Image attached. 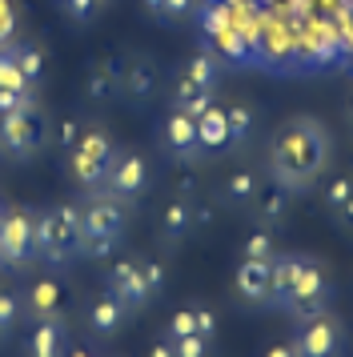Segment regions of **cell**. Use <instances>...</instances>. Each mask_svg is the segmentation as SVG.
Returning a JSON list of instances; mask_svg holds the SVG:
<instances>
[{"label":"cell","instance_id":"6da1fadb","mask_svg":"<svg viewBox=\"0 0 353 357\" xmlns=\"http://www.w3.org/2000/svg\"><path fill=\"white\" fill-rule=\"evenodd\" d=\"M329 157H333V141L317 116H289L269 145V181L293 197L309 193L325 177Z\"/></svg>","mask_w":353,"mask_h":357},{"label":"cell","instance_id":"7a4b0ae2","mask_svg":"<svg viewBox=\"0 0 353 357\" xmlns=\"http://www.w3.org/2000/svg\"><path fill=\"white\" fill-rule=\"evenodd\" d=\"M80 221H84V205L61 201L52 209L36 213L32 221V253L45 265H68L80 257Z\"/></svg>","mask_w":353,"mask_h":357},{"label":"cell","instance_id":"3957f363","mask_svg":"<svg viewBox=\"0 0 353 357\" xmlns=\"http://www.w3.org/2000/svg\"><path fill=\"white\" fill-rule=\"evenodd\" d=\"M333 301V281L325 273L313 253H293V277H289V297L281 313H289L293 321H305V317H317L325 313Z\"/></svg>","mask_w":353,"mask_h":357},{"label":"cell","instance_id":"277c9868","mask_svg":"<svg viewBox=\"0 0 353 357\" xmlns=\"http://www.w3.org/2000/svg\"><path fill=\"white\" fill-rule=\"evenodd\" d=\"M128 229V205L112 201V197H93L84 205V221H80V257L100 261L109 257L117 245L125 241Z\"/></svg>","mask_w":353,"mask_h":357},{"label":"cell","instance_id":"5b68a950","mask_svg":"<svg viewBox=\"0 0 353 357\" xmlns=\"http://www.w3.org/2000/svg\"><path fill=\"white\" fill-rule=\"evenodd\" d=\"M64 157H68V177L77 181L80 189L100 193V189H105V173H109L117 149H112V141H109L105 129H84L80 141H77V149L64 153Z\"/></svg>","mask_w":353,"mask_h":357},{"label":"cell","instance_id":"8992f818","mask_svg":"<svg viewBox=\"0 0 353 357\" xmlns=\"http://www.w3.org/2000/svg\"><path fill=\"white\" fill-rule=\"evenodd\" d=\"M289 349L293 357H345V325L329 309L317 317H305L293 325Z\"/></svg>","mask_w":353,"mask_h":357},{"label":"cell","instance_id":"52a82bcc","mask_svg":"<svg viewBox=\"0 0 353 357\" xmlns=\"http://www.w3.org/2000/svg\"><path fill=\"white\" fill-rule=\"evenodd\" d=\"M205 217H209V209H205V205H197V197H185V193L169 197V201L160 205V213H157V237H160V245H165V249L185 245L197 229L205 225Z\"/></svg>","mask_w":353,"mask_h":357},{"label":"cell","instance_id":"ba28073f","mask_svg":"<svg viewBox=\"0 0 353 357\" xmlns=\"http://www.w3.org/2000/svg\"><path fill=\"white\" fill-rule=\"evenodd\" d=\"M144 189H149V161H144V153L121 149L112 157L109 173H105V189L100 193L112 197V201H121V205H133Z\"/></svg>","mask_w":353,"mask_h":357},{"label":"cell","instance_id":"9c48e42d","mask_svg":"<svg viewBox=\"0 0 353 357\" xmlns=\"http://www.w3.org/2000/svg\"><path fill=\"white\" fill-rule=\"evenodd\" d=\"M45 141V125L36 109H13V113H0V153L13 157V161H29L36 157V149Z\"/></svg>","mask_w":353,"mask_h":357},{"label":"cell","instance_id":"30bf717a","mask_svg":"<svg viewBox=\"0 0 353 357\" xmlns=\"http://www.w3.org/2000/svg\"><path fill=\"white\" fill-rule=\"evenodd\" d=\"M32 221H36V213L29 209H8L0 217V261L8 269H24L29 261H36V253H32Z\"/></svg>","mask_w":353,"mask_h":357},{"label":"cell","instance_id":"8fae6325","mask_svg":"<svg viewBox=\"0 0 353 357\" xmlns=\"http://www.w3.org/2000/svg\"><path fill=\"white\" fill-rule=\"evenodd\" d=\"M105 289L128 309V313H141V309L153 305V293L144 285V273H141V261L137 257H121L109 265V273H105Z\"/></svg>","mask_w":353,"mask_h":357},{"label":"cell","instance_id":"7c38bea8","mask_svg":"<svg viewBox=\"0 0 353 357\" xmlns=\"http://www.w3.org/2000/svg\"><path fill=\"white\" fill-rule=\"evenodd\" d=\"M160 145H165V153L181 165H197L205 157L201 145H197V116L185 113L181 105H173V109L165 113V121H160Z\"/></svg>","mask_w":353,"mask_h":357},{"label":"cell","instance_id":"4fadbf2b","mask_svg":"<svg viewBox=\"0 0 353 357\" xmlns=\"http://www.w3.org/2000/svg\"><path fill=\"white\" fill-rule=\"evenodd\" d=\"M233 289L245 305L269 309L273 305V261H237Z\"/></svg>","mask_w":353,"mask_h":357},{"label":"cell","instance_id":"5bb4252c","mask_svg":"<svg viewBox=\"0 0 353 357\" xmlns=\"http://www.w3.org/2000/svg\"><path fill=\"white\" fill-rule=\"evenodd\" d=\"M249 217H253V225H261V229H285V221H289V213H293V193L289 189H281V185H273V181H265L261 189H257V197H253V205H249Z\"/></svg>","mask_w":353,"mask_h":357},{"label":"cell","instance_id":"9a60e30c","mask_svg":"<svg viewBox=\"0 0 353 357\" xmlns=\"http://www.w3.org/2000/svg\"><path fill=\"white\" fill-rule=\"evenodd\" d=\"M133 317L117 297H112L109 289L105 293H96L93 301L84 305V329L93 333V337H100V341H109V337H117L121 329H125V321Z\"/></svg>","mask_w":353,"mask_h":357},{"label":"cell","instance_id":"2e32d148","mask_svg":"<svg viewBox=\"0 0 353 357\" xmlns=\"http://www.w3.org/2000/svg\"><path fill=\"white\" fill-rule=\"evenodd\" d=\"M160 89V68L153 56H133L125 61V77H121V97L128 105H144V100H153Z\"/></svg>","mask_w":353,"mask_h":357},{"label":"cell","instance_id":"e0dca14e","mask_svg":"<svg viewBox=\"0 0 353 357\" xmlns=\"http://www.w3.org/2000/svg\"><path fill=\"white\" fill-rule=\"evenodd\" d=\"M68 354V329L61 317H45L29 329L24 337V357H64Z\"/></svg>","mask_w":353,"mask_h":357},{"label":"cell","instance_id":"ac0fdd59","mask_svg":"<svg viewBox=\"0 0 353 357\" xmlns=\"http://www.w3.org/2000/svg\"><path fill=\"white\" fill-rule=\"evenodd\" d=\"M261 185H265V177L257 169H249V165H241V169H229L225 173V181L217 185V197H221V205H229V209H249Z\"/></svg>","mask_w":353,"mask_h":357},{"label":"cell","instance_id":"d6986e66","mask_svg":"<svg viewBox=\"0 0 353 357\" xmlns=\"http://www.w3.org/2000/svg\"><path fill=\"white\" fill-rule=\"evenodd\" d=\"M61 301H64V289L57 277H40V281H32L24 297H20V305L29 313L32 321H45V317H61Z\"/></svg>","mask_w":353,"mask_h":357},{"label":"cell","instance_id":"ffe728a7","mask_svg":"<svg viewBox=\"0 0 353 357\" xmlns=\"http://www.w3.org/2000/svg\"><path fill=\"white\" fill-rule=\"evenodd\" d=\"M225 125H229V145L245 149L261 129V116H257L253 100H229L225 105Z\"/></svg>","mask_w":353,"mask_h":357},{"label":"cell","instance_id":"44dd1931","mask_svg":"<svg viewBox=\"0 0 353 357\" xmlns=\"http://www.w3.org/2000/svg\"><path fill=\"white\" fill-rule=\"evenodd\" d=\"M197 145H201V153H221V149H229V125H225V105H209L205 113H197Z\"/></svg>","mask_w":353,"mask_h":357},{"label":"cell","instance_id":"7402d4cb","mask_svg":"<svg viewBox=\"0 0 353 357\" xmlns=\"http://www.w3.org/2000/svg\"><path fill=\"white\" fill-rule=\"evenodd\" d=\"M121 77H125V56H105L89 68V97L112 100L121 97Z\"/></svg>","mask_w":353,"mask_h":357},{"label":"cell","instance_id":"603a6c76","mask_svg":"<svg viewBox=\"0 0 353 357\" xmlns=\"http://www.w3.org/2000/svg\"><path fill=\"white\" fill-rule=\"evenodd\" d=\"M241 261H273L281 249H277V233L273 229H261V225H253L245 237H241Z\"/></svg>","mask_w":353,"mask_h":357},{"label":"cell","instance_id":"cb8c5ba5","mask_svg":"<svg viewBox=\"0 0 353 357\" xmlns=\"http://www.w3.org/2000/svg\"><path fill=\"white\" fill-rule=\"evenodd\" d=\"M13 56H16V65H20V73H24V81L36 89L40 73H45V49H40V45H32V40H16Z\"/></svg>","mask_w":353,"mask_h":357},{"label":"cell","instance_id":"d4e9b609","mask_svg":"<svg viewBox=\"0 0 353 357\" xmlns=\"http://www.w3.org/2000/svg\"><path fill=\"white\" fill-rule=\"evenodd\" d=\"M80 132H84V125H80L77 116H57L52 125H48V145L61 149V153H73L80 141Z\"/></svg>","mask_w":353,"mask_h":357},{"label":"cell","instance_id":"484cf974","mask_svg":"<svg viewBox=\"0 0 353 357\" xmlns=\"http://www.w3.org/2000/svg\"><path fill=\"white\" fill-rule=\"evenodd\" d=\"M0 93H36V89L24 81V73L16 65L13 49H0Z\"/></svg>","mask_w":353,"mask_h":357},{"label":"cell","instance_id":"4316f807","mask_svg":"<svg viewBox=\"0 0 353 357\" xmlns=\"http://www.w3.org/2000/svg\"><path fill=\"white\" fill-rule=\"evenodd\" d=\"M353 197V173H333V177L325 181V193H321V201H325V209H329V217H333L345 201Z\"/></svg>","mask_w":353,"mask_h":357},{"label":"cell","instance_id":"83f0119b","mask_svg":"<svg viewBox=\"0 0 353 357\" xmlns=\"http://www.w3.org/2000/svg\"><path fill=\"white\" fill-rule=\"evenodd\" d=\"M20 317H24L20 297H16L13 289H4V285H0V329H4V333H13L16 325H20Z\"/></svg>","mask_w":353,"mask_h":357},{"label":"cell","instance_id":"f1b7e54d","mask_svg":"<svg viewBox=\"0 0 353 357\" xmlns=\"http://www.w3.org/2000/svg\"><path fill=\"white\" fill-rule=\"evenodd\" d=\"M141 273H144V285H149V293H153V301H157L160 293H165V281H169L165 265H160L157 257H144V261H141Z\"/></svg>","mask_w":353,"mask_h":357},{"label":"cell","instance_id":"f546056e","mask_svg":"<svg viewBox=\"0 0 353 357\" xmlns=\"http://www.w3.org/2000/svg\"><path fill=\"white\" fill-rule=\"evenodd\" d=\"M173 349H176V357H209L213 354V341L201 337V333H189V337H176Z\"/></svg>","mask_w":353,"mask_h":357},{"label":"cell","instance_id":"4dcf8cb0","mask_svg":"<svg viewBox=\"0 0 353 357\" xmlns=\"http://www.w3.org/2000/svg\"><path fill=\"white\" fill-rule=\"evenodd\" d=\"M189 333H197V321H193V305H189V309H176L173 317H169V325H165V337H169V341L189 337Z\"/></svg>","mask_w":353,"mask_h":357},{"label":"cell","instance_id":"1f68e13d","mask_svg":"<svg viewBox=\"0 0 353 357\" xmlns=\"http://www.w3.org/2000/svg\"><path fill=\"white\" fill-rule=\"evenodd\" d=\"M13 45H16V4L0 0V49H13Z\"/></svg>","mask_w":353,"mask_h":357},{"label":"cell","instance_id":"d6a6232c","mask_svg":"<svg viewBox=\"0 0 353 357\" xmlns=\"http://www.w3.org/2000/svg\"><path fill=\"white\" fill-rule=\"evenodd\" d=\"M193 321H197V333L201 337H217V317H213V309H205V305H193Z\"/></svg>","mask_w":353,"mask_h":357},{"label":"cell","instance_id":"836d02e7","mask_svg":"<svg viewBox=\"0 0 353 357\" xmlns=\"http://www.w3.org/2000/svg\"><path fill=\"white\" fill-rule=\"evenodd\" d=\"M64 8H68L73 20H93L96 8H100V0H64Z\"/></svg>","mask_w":353,"mask_h":357},{"label":"cell","instance_id":"e575fe53","mask_svg":"<svg viewBox=\"0 0 353 357\" xmlns=\"http://www.w3.org/2000/svg\"><path fill=\"white\" fill-rule=\"evenodd\" d=\"M189 13H197V0H165V13H160V17L181 20V17H189Z\"/></svg>","mask_w":353,"mask_h":357},{"label":"cell","instance_id":"d590c367","mask_svg":"<svg viewBox=\"0 0 353 357\" xmlns=\"http://www.w3.org/2000/svg\"><path fill=\"white\" fill-rule=\"evenodd\" d=\"M333 225H337V229H345V233H353V197L333 213Z\"/></svg>","mask_w":353,"mask_h":357},{"label":"cell","instance_id":"8d00e7d4","mask_svg":"<svg viewBox=\"0 0 353 357\" xmlns=\"http://www.w3.org/2000/svg\"><path fill=\"white\" fill-rule=\"evenodd\" d=\"M144 357H176V349H173V341L160 333V337L153 341V345H149V354H144Z\"/></svg>","mask_w":353,"mask_h":357},{"label":"cell","instance_id":"74e56055","mask_svg":"<svg viewBox=\"0 0 353 357\" xmlns=\"http://www.w3.org/2000/svg\"><path fill=\"white\" fill-rule=\"evenodd\" d=\"M261 357H293V349H289V341H277V345H269Z\"/></svg>","mask_w":353,"mask_h":357},{"label":"cell","instance_id":"f35d334b","mask_svg":"<svg viewBox=\"0 0 353 357\" xmlns=\"http://www.w3.org/2000/svg\"><path fill=\"white\" fill-rule=\"evenodd\" d=\"M144 8H149L153 17H160V13H165V0H144Z\"/></svg>","mask_w":353,"mask_h":357},{"label":"cell","instance_id":"ab89813d","mask_svg":"<svg viewBox=\"0 0 353 357\" xmlns=\"http://www.w3.org/2000/svg\"><path fill=\"white\" fill-rule=\"evenodd\" d=\"M345 121H350V132H353V97H350V105H345Z\"/></svg>","mask_w":353,"mask_h":357},{"label":"cell","instance_id":"60d3db41","mask_svg":"<svg viewBox=\"0 0 353 357\" xmlns=\"http://www.w3.org/2000/svg\"><path fill=\"white\" fill-rule=\"evenodd\" d=\"M64 357H93V354H84V349H68Z\"/></svg>","mask_w":353,"mask_h":357},{"label":"cell","instance_id":"b9f144b4","mask_svg":"<svg viewBox=\"0 0 353 357\" xmlns=\"http://www.w3.org/2000/svg\"><path fill=\"white\" fill-rule=\"evenodd\" d=\"M4 337H8V333H4V329H0V345H4Z\"/></svg>","mask_w":353,"mask_h":357}]
</instances>
